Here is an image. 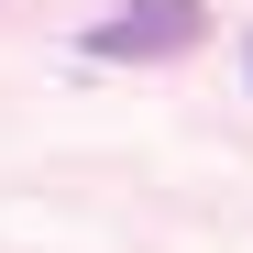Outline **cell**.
Here are the masks:
<instances>
[{"mask_svg": "<svg viewBox=\"0 0 253 253\" xmlns=\"http://www.w3.org/2000/svg\"><path fill=\"white\" fill-rule=\"evenodd\" d=\"M187 44H209V0H121L110 22H88V55L99 66H165Z\"/></svg>", "mask_w": 253, "mask_h": 253, "instance_id": "cell-1", "label": "cell"}]
</instances>
